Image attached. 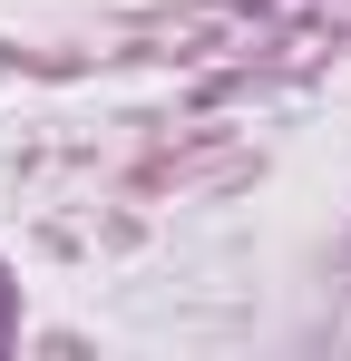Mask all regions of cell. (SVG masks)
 <instances>
[{"label": "cell", "instance_id": "obj_1", "mask_svg": "<svg viewBox=\"0 0 351 361\" xmlns=\"http://www.w3.org/2000/svg\"><path fill=\"white\" fill-rule=\"evenodd\" d=\"M20 332V293H10V274H0V342Z\"/></svg>", "mask_w": 351, "mask_h": 361}]
</instances>
